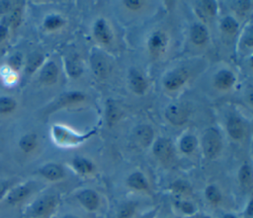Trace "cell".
Wrapping results in <instances>:
<instances>
[{
	"label": "cell",
	"instance_id": "1",
	"mask_svg": "<svg viewBox=\"0 0 253 218\" xmlns=\"http://www.w3.org/2000/svg\"><path fill=\"white\" fill-rule=\"evenodd\" d=\"M202 145L204 154L208 158L216 157L222 146L219 133L215 129H208L203 136Z\"/></svg>",
	"mask_w": 253,
	"mask_h": 218
},
{
	"label": "cell",
	"instance_id": "2",
	"mask_svg": "<svg viewBox=\"0 0 253 218\" xmlns=\"http://www.w3.org/2000/svg\"><path fill=\"white\" fill-rule=\"evenodd\" d=\"M52 133H53L54 139L60 144H77L85 140L86 138H88L89 135H91L90 133L87 135L79 136L61 126H53Z\"/></svg>",
	"mask_w": 253,
	"mask_h": 218
},
{
	"label": "cell",
	"instance_id": "3",
	"mask_svg": "<svg viewBox=\"0 0 253 218\" xmlns=\"http://www.w3.org/2000/svg\"><path fill=\"white\" fill-rule=\"evenodd\" d=\"M189 73L184 68H179L168 73L164 79V86L170 91L177 90L187 80Z\"/></svg>",
	"mask_w": 253,
	"mask_h": 218
},
{
	"label": "cell",
	"instance_id": "4",
	"mask_svg": "<svg viewBox=\"0 0 253 218\" xmlns=\"http://www.w3.org/2000/svg\"><path fill=\"white\" fill-rule=\"evenodd\" d=\"M153 153L161 162H169L173 157V146L170 140L166 138L157 139L153 146Z\"/></svg>",
	"mask_w": 253,
	"mask_h": 218
},
{
	"label": "cell",
	"instance_id": "5",
	"mask_svg": "<svg viewBox=\"0 0 253 218\" xmlns=\"http://www.w3.org/2000/svg\"><path fill=\"white\" fill-rule=\"evenodd\" d=\"M56 200L53 196H43L38 199L32 206V212L35 216L42 217L48 215L54 208Z\"/></svg>",
	"mask_w": 253,
	"mask_h": 218
},
{
	"label": "cell",
	"instance_id": "6",
	"mask_svg": "<svg viewBox=\"0 0 253 218\" xmlns=\"http://www.w3.org/2000/svg\"><path fill=\"white\" fill-rule=\"evenodd\" d=\"M166 118L175 125H181L187 120V112L185 109L180 105H170L165 110Z\"/></svg>",
	"mask_w": 253,
	"mask_h": 218
},
{
	"label": "cell",
	"instance_id": "7",
	"mask_svg": "<svg viewBox=\"0 0 253 218\" xmlns=\"http://www.w3.org/2000/svg\"><path fill=\"white\" fill-rule=\"evenodd\" d=\"M79 202L88 210H96L99 206V197L92 189H84L77 195Z\"/></svg>",
	"mask_w": 253,
	"mask_h": 218
},
{
	"label": "cell",
	"instance_id": "8",
	"mask_svg": "<svg viewBox=\"0 0 253 218\" xmlns=\"http://www.w3.org/2000/svg\"><path fill=\"white\" fill-rule=\"evenodd\" d=\"M166 36L162 32H156L152 34L148 40V48L151 54L159 55L165 48Z\"/></svg>",
	"mask_w": 253,
	"mask_h": 218
},
{
	"label": "cell",
	"instance_id": "9",
	"mask_svg": "<svg viewBox=\"0 0 253 218\" xmlns=\"http://www.w3.org/2000/svg\"><path fill=\"white\" fill-rule=\"evenodd\" d=\"M134 138L143 147H147L153 138L152 128L148 125H138L134 129Z\"/></svg>",
	"mask_w": 253,
	"mask_h": 218
},
{
	"label": "cell",
	"instance_id": "10",
	"mask_svg": "<svg viewBox=\"0 0 253 218\" xmlns=\"http://www.w3.org/2000/svg\"><path fill=\"white\" fill-rule=\"evenodd\" d=\"M94 35L97 39L105 44H109L112 40V34L103 19H100L96 22L94 26Z\"/></svg>",
	"mask_w": 253,
	"mask_h": 218
},
{
	"label": "cell",
	"instance_id": "11",
	"mask_svg": "<svg viewBox=\"0 0 253 218\" xmlns=\"http://www.w3.org/2000/svg\"><path fill=\"white\" fill-rule=\"evenodd\" d=\"M58 75V69L54 62H47L42 69L40 74V79L45 84H52L56 81Z\"/></svg>",
	"mask_w": 253,
	"mask_h": 218
},
{
	"label": "cell",
	"instance_id": "12",
	"mask_svg": "<svg viewBox=\"0 0 253 218\" xmlns=\"http://www.w3.org/2000/svg\"><path fill=\"white\" fill-rule=\"evenodd\" d=\"M129 83L130 87L133 90L134 93L136 94H143L144 91L146 90L147 83L143 76L136 70V69H131L129 72Z\"/></svg>",
	"mask_w": 253,
	"mask_h": 218
},
{
	"label": "cell",
	"instance_id": "13",
	"mask_svg": "<svg viewBox=\"0 0 253 218\" xmlns=\"http://www.w3.org/2000/svg\"><path fill=\"white\" fill-rule=\"evenodd\" d=\"M40 174L49 181H57L60 180L64 173L60 166L56 164H47L40 169Z\"/></svg>",
	"mask_w": 253,
	"mask_h": 218
},
{
	"label": "cell",
	"instance_id": "14",
	"mask_svg": "<svg viewBox=\"0 0 253 218\" xmlns=\"http://www.w3.org/2000/svg\"><path fill=\"white\" fill-rule=\"evenodd\" d=\"M234 76L228 70H221L216 73L214 77V84L220 90L229 89L234 83Z\"/></svg>",
	"mask_w": 253,
	"mask_h": 218
},
{
	"label": "cell",
	"instance_id": "15",
	"mask_svg": "<svg viewBox=\"0 0 253 218\" xmlns=\"http://www.w3.org/2000/svg\"><path fill=\"white\" fill-rule=\"evenodd\" d=\"M31 192V187L27 184H23V185H19L17 187H15L14 189H12L8 195H7V202L10 204H15L18 203L20 201H22L23 199H25Z\"/></svg>",
	"mask_w": 253,
	"mask_h": 218
},
{
	"label": "cell",
	"instance_id": "16",
	"mask_svg": "<svg viewBox=\"0 0 253 218\" xmlns=\"http://www.w3.org/2000/svg\"><path fill=\"white\" fill-rule=\"evenodd\" d=\"M226 127H227L228 134L235 140L240 139L244 134V128H243L242 121L236 116H231L228 119Z\"/></svg>",
	"mask_w": 253,
	"mask_h": 218
},
{
	"label": "cell",
	"instance_id": "17",
	"mask_svg": "<svg viewBox=\"0 0 253 218\" xmlns=\"http://www.w3.org/2000/svg\"><path fill=\"white\" fill-rule=\"evenodd\" d=\"M92 68L94 73L98 76V77H105L107 75L108 72V65L106 60L104 59V57L100 54H94L92 56Z\"/></svg>",
	"mask_w": 253,
	"mask_h": 218
},
{
	"label": "cell",
	"instance_id": "18",
	"mask_svg": "<svg viewBox=\"0 0 253 218\" xmlns=\"http://www.w3.org/2000/svg\"><path fill=\"white\" fill-rule=\"evenodd\" d=\"M127 184L137 190H144L148 188V183L146 179L144 178V176L139 173V172H135L132 173L128 178H127Z\"/></svg>",
	"mask_w": 253,
	"mask_h": 218
},
{
	"label": "cell",
	"instance_id": "19",
	"mask_svg": "<svg viewBox=\"0 0 253 218\" xmlns=\"http://www.w3.org/2000/svg\"><path fill=\"white\" fill-rule=\"evenodd\" d=\"M191 38L192 41L196 44H203L208 39V31L207 29L200 24H196L191 29Z\"/></svg>",
	"mask_w": 253,
	"mask_h": 218
},
{
	"label": "cell",
	"instance_id": "20",
	"mask_svg": "<svg viewBox=\"0 0 253 218\" xmlns=\"http://www.w3.org/2000/svg\"><path fill=\"white\" fill-rule=\"evenodd\" d=\"M19 146L21 150L25 153L32 152L37 147V135L35 134L24 135L19 141Z\"/></svg>",
	"mask_w": 253,
	"mask_h": 218
},
{
	"label": "cell",
	"instance_id": "21",
	"mask_svg": "<svg viewBox=\"0 0 253 218\" xmlns=\"http://www.w3.org/2000/svg\"><path fill=\"white\" fill-rule=\"evenodd\" d=\"M73 167L80 174H89V173L93 172V170H94V165L90 161H88L84 158L74 159Z\"/></svg>",
	"mask_w": 253,
	"mask_h": 218
},
{
	"label": "cell",
	"instance_id": "22",
	"mask_svg": "<svg viewBox=\"0 0 253 218\" xmlns=\"http://www.w3.org/2000/svg\"><path fill=\"white\" fill-rule=\"evenodd\" d=\"M66 70L71 77H78L81 75L83 68L80 61L75 58H70L66 59Z\"/></svg>",
	"mask_w": 253,
	"mask_h": 218
},
{
	"label": "cell",
	"instance_id": "23",
	"mask_svg": "<svg viewBox=\"0 0 253 218\" xmlns=\"http://www.w3.org/2000/svg\"><path fill=\"white\" fill-rule=\"evenodd\" d=\"M196 145H197L196 138L192 135H186L180 141V149L182 150V152L186 154L192 153L195 150Z\"/></svg>",
	"mask_w": 253,
	"mask_h": 218
},
{
	"label": "cell",
	"instance_id": "24",
	"mask_svg": "<svg viewBox=\"0 0 253 218\" xmlns=\"http://www.w3.org/2000/svg\"><path fill=\"white\" fill-rule=\"evenodd\" d=\"M17 103L11 97H0V113H10L16 109Z\"/></svg>",
	"mask_w": 253,
	"mask_h": 218
},
{
	"label": "cell",
	"instance_id": "25",
	"mask_svg": "<svg viewBox=\"0 0 253 218\" xmlns=\"http://www.w3.org/2000/svg\"><path fill=\"white\" fill-rule=\"evenodd\" d=\"M85 99L84 95L80 92H72V93H68L65 94L60 100H59V105L63 106V105H68V104H73V103H77V102H81Z\"/></svg>",
	"mask_w": 253,
	"mask_h": 218
},
{
	"label": "cell",
	"instance_id": "26",
	"mask_svg": "<svg viewBox=\"0 0 253 218\" xmlns=\"http://www.w3.org/2000/svg\"><path fill=\"white\" fill-rule=\"evenodd\" d=\"M205 193H206V196H207L208 200L211 203L216 204V203H218L221 200V194H220L219 190L217 189V187L215 185H213V184L209 185L206 188Z\"/></svg>",
	"mask_w": 253,
	"mask_h": 218
},
{
	"label": "cell",
	"instance_id": "27",
	"mask_svg": "<svg viewBox=\"0 0 253 218\" xmlns=\"http://www.w3.org/2000/svg\"><path fill=\"white\" fill-rule=\"evenodd\" d=\"M239 181L243 185H250L251 182H252V172H251V168L248 165H243L240 168L239 174Z\"/></svg>",
	"mask_w": 253,
	"mask_h": 218
},
{
	"label": "cell",
	"instance_id": "28",
	"mask_svg": "<svg viewBox=\"0 0 253 218\" xmlns=\"http://www.w3.org/2000/svg\"><path fill=\"white\" fill-rule=\"evenodd\" d=\"M221 29L227 34H234L237 31L238 23L232 17H225L221 21Z\"/></svg>",
	"mask_w": 253,
	"mask_h": 218
},
{
	"label": "cell",
	"instance_id": "29",
	"mask_svg": "<svg viewBox=\"0 0 253 218\" xmlns=\"http://www.w3.org/2000/svg\"><path fill=\"white\" fill-rule=\"evenodd\" d=\"M63 25V20L59 16L51 15L45 18L43 22V26L47 30H55L57 28H60Z\"/></svg>",
	"mask_w": 253,
	"mask_h": 218
},
{
	"label": "cell",
	"instance_id": "30",
	"mask_svg": "<svg viewBox=\"0 0 253 218\" xmlns=\"http://www.w3.org/2000/svg\"><path fill=\"white\" fill-rule=\"evenodd\" d=\"M135 212V205L132 202L124 204L118 213V218H131Z\"/></svg>",
	"mask_w": 253,
	"mask_h": 218
},
{
	"label": "cell",
	"instance_id": "31",
	"mask_svg": "<svg viewBox=\"0 0 253 218\" xmlns=\"http://www.w3.org/2000/svg\"><path fill=\"white\" fill-rule=\"evenodd\" d=\"M43 57L42 54H39V53H35L33 54L29 60H28V64H27V71L32 73L34 72L42 63Z\"/></svg>",
	"mask_w": 253,
	"mask_h": 218
},
{
	"label": "cell",
	"instance_id": "32",
	"mask_svg": "<svg viewBox=\"0 0 253 218\" xmlns=\"http://www.w3.org/2000/svg\"><path fill=\"white\" fill-rule=\"evenodd\" d=\"M171 188H172L173 191H175V192H177L179 194H188L191 191L190 185L186 182H184V181H177V182H175L172 184Z\"/></svg>",
	"mask_w": 253,
	"mask_h": 218
},
{
	"label": "cell",
	"instance_id": "33",
	"mask_svg": "<svg viewBox=\"0 0 253 218\" xmlns=\"http://www.w3.org/2000/svg\"><path fill=\"white\" fill-rule=\"evenodd\" d=\"M119 117H120L119 109L115 106H113V105L108 106V109H107V119H108V122L110 124L114 123L116 120H118Z\"/></svg>",
	"mask_w": 253,
	"mask_h": 218
},
{
	"label": "cell",
	"instance_id": "34",
	"mask_svg": "<svg viewBox=\"0 0 253 218\" xmlns=\"http://www.w3.org/2000/svg\"><path fill=\"white\" fill-rule=\"evenodd\" d=\"M203 9L207 14L213 16L216 13L217 7H216V4L214 1L207 0V1H203Z\"/></svg>",
	"mask_w": 253,
	"mask_h": 218
},
{
	"label": "cell",
	"instance_id": "35",
	"mask_svg": "<svg viewBox=\"0 0 253 218\" xmlns=\"http://www.w3.org/2000/svg\"><path fill=\"white\" fill-rule=\"evenodd\" d=\"M177 206L181 209V211H183L185 214L188 215H192L195 212V207L191 202L188 201H178L177 202Z\"/></svg>",
	"mask_w": 253,
	"mask_h": 218
},
{
	"label": "cell",
	"instance_id": "36",
	"mask_svg": "<svg viewBox=\"0 0 253 218\" xmlns=\"http://www.w3.org/2000/svg\"><path fill=\"white\" fill-rule=\"evenodd\" d=\"M124 3L126 5V7H127L128 9H130L132 11L138 10L142 6V3L137 0H128V1H125Z\"/></svg>",
	"mask_w": 253,
	"mask_h": 218
},
{
	"label": "cell",
	"instance_id": "37",
	"mask_svg": "<svg viewBox=\"0 0 253 218\" xmlns=\"http://www.w3.org/2000/svg\"><path fill=\"white\" fill-rule=\"evenodd\" d=\"M10 186V182H0V200L4 197V195L7 193Z\"/></svg>",
	"mask_w": 253,
	"mask_h": 218
},
{
	"label": "cell",
	"instance_id": "38",
	"mask_svg": "<svg viewBox=\"0 0 253 218\" xmlns=\"http://www.w3.org/2000/svg\"><path fill=\"white\" fill-rule=\"evenodd\" d=\"M20 19H21V13L19 10H15L12 17H11V23L14 24V26H17L20 23Z\"/></svg>",
	"mask_w": 253,
	"mask_h": 218
},
{
	"label": "cell",
	"instance_id": "39",
	"mask_svg": "<svg viewBox=\"0 0 253 218\" xmlns=\"http://www.w3.org/2000/svg\"><path fill=\"white\" fill-rule=\"evenodd\" d=\"M10 65L13 68H18L21 65V56L15 55L10 59Z\"/></svg>",
	"mask_w": 253,
	"mask_h": 218
},
{
	"label": "cell",
	"instance_id": "40",
	"mask_svg": "<svg viewBox=\"0 0 253 218\" xmlns=\"http://www.w3.org/2000/svg\"><path fill=\"white\" fill-rule=\"evenodd\" d=\"M7 36V28L4 25H0V41Z\"/></svg>",
	"mask_w": 253,
	"mask_h": 218
},
{
	"label": "cell",
	"instance_id": "41",
	"mask_svg": "<svg viewBox=\"0 0 253 218\" xmlns=\"http://www.w3.org/2000/svg\"><path fill=\"white\" fill-rule=\"evenodd\" d=\"M248 214H249V215L252 214V202L249 203V206H248Z\"/></svg>",
	"mask_w": 253,
	"mask_h": 218
},
{
	"label": "cell",
	"instance_id": "42",
	"mask_svg": "<svg viewBox=\"0 0 253 218\" xmlns=\"http://www.w3.org/2000/svg\"><path fill=\"white\" fill-rule=\"evenodd\" d=\"M223 218H236V217L234 215H232V214H225L223 216Z\"/></svg>",
	"mask_w": 253,
	"mask_h": 218
},
{
	"label": "cell",
	"instance_id": "43",
	"mask_svg": "<svg viewBox=\"0 0 253 218\" xmlns=\"http://www.w3.org/2000/svg\"><path fill=\"white\" fill-rule=\"evenodd\" d=\"M196 218H211L210 216H206V215H201V216H198Z\"/></svg>",
	"mask_w": 253,
	"mask_h": 218
},
{
	"label": "cell",
	"instance_id": "44",
	"mask_svg": "<svg viewBox=\"0 0 253 218\" xmlns=\"http://www.w3.org/2000/svg\"><path fill=\"white\" fill-rule=\"evenodd\" d=\"M63 218H77V217H75V216H72V215H66V216H64Z\"/></svg>",
	"mask_w": 253,
	"mask_h": 218
}]
</instances>
